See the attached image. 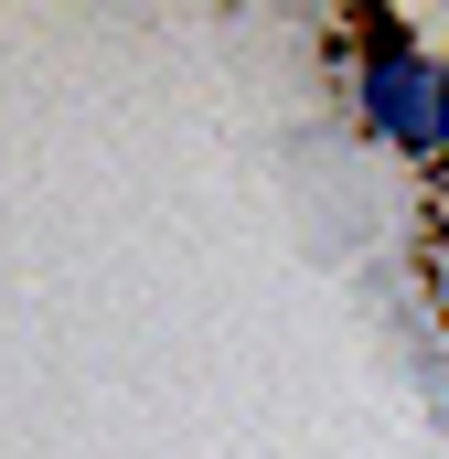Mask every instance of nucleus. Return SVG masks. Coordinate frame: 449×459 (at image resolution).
<instances>
[{"instance_id":"f257e3e1","label":"nucleus","mask_w":449,"mask_h":459,"mask_svg":"<svg viewBox=\"0 0 449 459\" xmlns=\"http://www.w3.org/2000/svg\"><path fill=\"white\" fill-rule=\"evenodd\" d=\"M364 117L396 150H449V75L418 65V54H374L364 65Z\"/></svg>"}]
</instances>
